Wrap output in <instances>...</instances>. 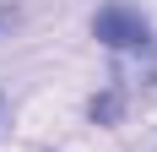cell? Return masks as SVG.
<instances>
[{
    "mask_svg": "<svg viewBox=\"0 0 157 152\" xmlns=\"http://www.w3.org/2000/svg\"><path fill=\"white\" fill-rule=\"evenodd\" d=\"M119 114H125V87H109L103 98H92V120L98 125H114Z\"/></svg>",
    "mask_w": 157,
    "mask_h": 152,
    "instance_id": "7a4b0ae2",
    "label": "cell"
},
{
    "mask_svg": "<svg viewBox=\"0 0 157 152\" xmlns=\"http://www.w3.org/2000/svg\"><path fill=\"white\" fill-rule=\"evenodd\" d=\"M92 38L103 49H114V54H130V49H152V22H146L136 6H125V0H114V6H103V11L92 16Z\"/></svg>",
    "mask_w": 157,
    "mask_h": 152,
    "instance_id": "6da1fadb",
    "label": "cell"
},
{
    "mask_svg": "<svg viewBox=\"0 0 157 152\" xmlns=\"http://www.w3.org/2000/svg\"><path fill=\"white\" fill-rule=\"evenodd\" d=\"M11 22H16V11H11V6H0V27H11Z\"/></svg>",
    "mask_w": 157,
    "mask_h": 152,
    "instance_id": "277c9868",
    "label": "cell"
},
{
    "mask_svg": "<svg viewBox=\"0 0 157 152\" xmlns=\"http://www.w3.org/2000/svg\"><path fill=\"white\" fill-rule=\"evenodd\" d=\"M6 125H11V103H6V92H0V136H6Z\"/></svg>",
    "mask_w": 157,
    "mask_h": 152,
    "instance_id": "3957f363",
    "label": "cell"
}]
</instances>
